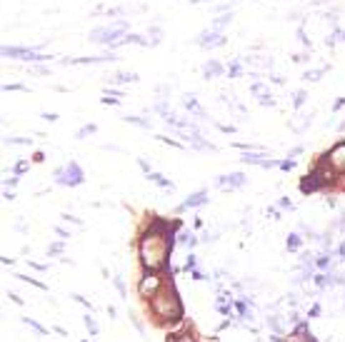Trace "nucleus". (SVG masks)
Wrapping results in <instances>:
<instances>
[{
    "instance_id": "37998d69",
    "label": "nucleus",
    "mask_w": 345,
    "mask_h": 342,
    "mask_svg": "<svg viewBox=\"0 0 345 342\" xmlns=\"http://www.w3.org/2000/svg\"><path fill=\"white\" fill-rule=\"evenodd\" d=\"M190 3H193V5H198V3H205V0H190Z\"/></svg>"
},
{
    "instance_id": "2f4dec72",
    "label": "nucleus",
    "mask_w": 345,
    "mask_h": 342,
    "mask_svg": "<svg viewBox=\"0 0 345 342\" xmlns=\"http://www.w3.org/2000/svg\"><path fill=\"white\" fill-rule=\"evenodd\" d=\"M63 218H65V220H70L73 225H78V227H83V220H78L75 215H63Z\"/></svg>"
},
{
    "instance_id": "58836bf2",
    "label": "nucleus",
    "mask_w": 345,
    "mask_h": 342,
    "mask_svg": "<svg viewBox=\"0 0 345 342\" xmlns=\"http://www.w3.org/2000/svg\"><path fill=\"white\" fill-rule=\"evenodd\" d=\"M5 185H8V187H15V185H18V178H8Z\"/></svg>"
},
{
    "instance_id": "dca6fc26",
    "label": "nucleus",
    "mask_w": 345,
    "mask_h": 342,
    "mask_svg": "<svg viewBox=\"0 0 345 342\" xmlns=\"http://www.w3.org/2000/svg\"><path fill=\"white\" fill-rule=\"evenodd\" d=\"M180 242L188 245V247H195L198 240H195V235H193V232H183V235H180Z\"/></svg>"
},
{
    "instance_id": "412c9836",
    "label": "nucleus",
    "mask_w": 345,
    "mask_h": 342,
    "mask_svg": "<svg viewBox=\"0 0 345 342\" xmlns=\"http://www.w3.org/2000/svg\"><path fill=\"white\" fill-rule=\"evenodd\" d=\"M23 322H25V325H30V327H33L35 332H40V335H45V332H48L45 327H43V325H38V322H35V320H30V317H25V320H23Z\"/></svg>"
},
{
    "instance_id": "6e6552de",
    "label": "nucleus",
    "mask_w": 345,
    "mask_h": 342,
    "mask_svg": "<svg viewBox=\"0 0 345 342\" xmlns=\"http://www.w3.org/2000/svg\"><path fill=\"white\" fill-rule=\"evenodd\" d=\"M183 108L188 110V113H193V115H195V118H208V113L200 108V105H198V100H195V95H185L183 98Z\"/></svg>"
},
{
    "instance_id": "a18cd8bd",
    "label": "nucleus",
    "mask_w": 345,
    "mask_h": 342,
    "mask_svg": "<svg viewBox=\"0 0 345 342\" xmlns=\"http://www.w3.org/2000/svg\"><path fill=\"white\" fill-rule=\"evenodd\" d=\"M83 342H85V340H83Z\"/></svg>"
},
{
    "instance_id": "ddd939ff",
    "label": "nucleus",
    "mask_w": 345,
    "mask_h": 342,
    "mask_svg": "<svg viewBox=\"0 0 345 342\" xmlns=\"http://www.w3.org/2000/svg\"><path fill=\"white\" fill-rule=\"evenodd\" d=\"M233 20V13H223L220 18H215V23H213V30H223L228 23Z\"/></svg>"
},
{
    "instance_id": "2eb2a0df",
    "label": "nucleus",
    "mask_w": 345,
    "mask_h": 342,
    "mask_svg": "<svg viewBox=\"0 0 345 342\" xmlns=\"http://www.w3.org/2000/svg\"><path fill=\"white\" fill-rule=\"evenodd\" d=\"M95 130H98V127H95L93 122H90V125H83V127H80V130H78V135H75V138H78V140H83V138H88V135H93Z\"/></svg>"
},
{
    "instance_id": "b1692460",
    "label": "nucleus",
    "mask_w": 345,
    "mask_h": 342,
    "mask_svg": "<svg viewBox=\"0 0 345 342\" xmlns=\"http://www.w3.org/2000/svg\"><path fill=\"white\" fill-rule=\"evenodd\" d=\"M228 75H230V78H238V75H240V65H238V60H233V62H230Z\"/></svg>"
},
{
    "instance_id": "bb28decb",
    "label": "nucleus",
    "mask_w": 345,
    "mask_h": 342,
    "mask_svg": "<svg viewBox=\"0 0 345 342\" xmlns=\"http://www.w3.org/2000/svg\"><path fill=\"white\" fill-rule=\"evenodd\" d=\"M113 282H115V287H118L120 297H125V285H123V277H120V275H115V280H113Z\"/></svg>"
},
{
    "instance_id": "6ab92c4d",
    "label": "nucleus",
    "mask_w": 345,
    "mask_h": 342,
    "mask_svg": "<svg viewBox=\"0 0 345 342\" xmlns=\"http://www.w3.org/2000/svg\"><path fill=\"white\" fill-rule=\"evenodd\" d=\"M83 322H85V327H88V332H90V335H98V325H95V320H93L90 315H85Z\"/></svg>"
},
{
    "instance_id": "aec40b11",
    "label": "nucleus",
    "mask_w": 345,
    "mask_h": 342,
    "mask_svg": "<svg viewBox=\"0 0 345 342\" xmlns=\"http://www.w3.org/2000/svg\"><path fill=\"white\" fill-rule=\"evenodd\" d=\"M323 73H325L323 68H318V70H308V73L303 75V80H320V78H323Z\"/></svg>"
},
{
    "instance_id": "72a5a7b5",
    "label": "nucleus",
    "mask_w": 345,
    "mask_h": 342,
    "mask_svg": "<svg viewBox=\"0 0 345 342\" xmlns=\"http://www.w3.org/2000/svg\"><path fill=\"white\" fill-rule=\"evenodd\" d=\"M60 250H63V242H58V245H50V250H48V252H50V255H58Z\"/></svg>"
},
{
    "instance_id": "423d86ee",
    "label": "nucleus",
    "mask_w": 345,
    "mask_h": 342,
    "mask_svg": "<svg viewBox=\"0 0 345 342\" xmlns=\"http://www.w3.org/2000/svg\"><path fill=\"white\" fill-rule=\"evenodd\" d=\"M215 185H218L220 190H238V187H245L248 185V178L243 173H230V175H220L218 180H215Z\"/></svg>"
},
{
    "instance_id": "c756f323",
    "label": "nucleus",
    "mask_w": 345,
    "mask_h": 342,
    "mask_svg": "<svg viewBox=\"0 0 345 342\" xmlns=\"http://www.w3.org/2000/svg\"><path fill=\"white\" fill-rule=\"evenodd\" d=\"M100 102H103V105H118L120 100H118V98H108V95H105V98H103Z\"/></svg>"
},
{
    "instance_id": "9b49d317",
    "label": "nucleus",
    "mask_w": 345,
    "mask_h": 342,
    "mask_svg": "<svg viewBox=\"0 0 345 342\" xmlns=\"http://www.w3.org/2000/svg\"><path fill=\"white\" fill-rule=\"evenodd\" d=\"M148 180H150V182H155L158 187H165V190H170V192L175 190V185H172V182H170L165 175H160V173H150V175H148Z\"/></svg>"
},
{
    "instance_id": "393cba45",
    "label": "nucleus",
    "mask_w": 345,
    "mask_h": 342,
    "mask_svg": "<svg viewBox=\"0 0 345 342\" xmlns=\"http://www.w3.org/2000/svg\"><path fill=\"white\" fill-rule=\"evenodd\" d=\"M298 247H300V238H298V235L293 232L290 238H288V250H298Z\"/></svg>"
},
{
    "instance_id": "c85d7f7f",
    "label": "nucleus",
    "mask_w": 345,
    "mask_h": 342,
    "mask_svg": "<svg viewBox=\"0 0 345 342\" xmlns=\"http://www.w3.org/2000/svg\"><path fill=\"white\" fill-rule=\"evenodd\" d=\"M30 73H33V75H48L50 70H48V68H30Z\"/></svg>"
},
{
    "instance_id": "f8f14e48",
    "label": "nucleus",
    "mask_w": 345,
    "mask_h": 342,
    "mask_svg": "<svg viewBox=\"0 0 345 342\" xmlns=\"http://www.w3.org/2000/svg\"><path fill=\"white\" fill-rule=\"evenodd\" d=\"M110 82H138V75L135 73H115L113 78H110Z\"/></svg>"
},
{
    "instance_id": "4c0bfd02",
    "label": "nucleus",
    "mask_w": 345,
    "mask_h": 342,
    "mask_svg": "<svg viewBox=\"0 0 345 342\" xmlns=\"http://www.w3.org/2000/svg\"><path fill=\"white\" fill-rule=\"evenodd\" d=\"M28 170V162H18V167H15V173H25Z\"/></svg>"
},
{
    "instance_id": "39448f33",
    "label": "nucleus",
    "mask_w": 345,
    "mask_h": 342,
    "mask_svg": "<svg viewBox=\"0 0 345 342\" xmlns=\"http://www.w3.org/2000/svg\"><path fill=\"white\" fill-rule=\"evenodd\" d=\"M195 42H198L200 48H208V50H210V48H223V45H225V35H223L220 30H213V28H210V30H203Z\"/></svg>"
},
{
    "instance_id": "a211bd4d",
    "label": "nucleus",
    "mask_w": 345,
    "mask_h": 342,
    "mask_svg": "<svg viewBox=\"0 0 345 342\" xmlns=\"http://www.w3.org/2000/svg\"><path fill=\"white\" fill-rule=\"evenodd\" d=\"M293 98H295V100H293V105H295V108H303V102L308 100V93H305V90H298Z\"/></svg>"
},
{
    "instance_id": "cd10ccee",
    "label": "nucleus",
    "mask_w": 345,
    "mask_h": 342,
    "mask_svg": "<svg viewBox=\"0 0 345 342\" xmlns=\"http://www.w3.org/2000/svg\"><path fill=\"white\" fill-rule=\"evenodd\" d=\"M73 300H75V302H80L83 307H88V310H93V305H90L88 300H85V297H83V295H73Z\"/></svg>"
},
{
    "instance_id": "473e14b6",
    "label": "nucleus",
    "mask_w": 345,
    "mask_h": 342,
    "mask_svg": "<svg viewBox=\"0 0 345 342\" xmlns=\"http://www.w3.org/2000/svg\"><path fill=\"white\" fill-rule=\"evenodd\" d=\"M138 165H140V170H143V173H148V175L153 173V170H150V165H148L145 160H138Z\"/></svg>"
},
{
    "instance_id": "e433bc0d",
    "label": "nucleus",
    "mask_w": 345,
    "mask_h": 342,
    "mask_svg": "<svg viewBox=\"0 0 345 342\" xmlns=\"http://www.w3.org/2000/svg\"><path fill=\"white\" fill-rule=\"evenodd\" d=\"M193 267H195V258L190 255V258H188V262H185V270H193Z\"/></svg>"
},
{
    "instance_id": "7c9ffc66",
    "label": "nucleus",
    "mask_w": 345,
    "mask_h": 342,
    "mask_svg": "<svg viewBox=\"0 0 345 342\" xmlns=\"http://www.w3.org/2000/svg\"><path fill=\"white\" fill-rule=\"evenodd\" d=\"M280 167H283V170H293V167H295V160H290V158H288L285 162H280Z\"/></svg>"
},
{
    "instance_id": "79ce46f5",
    "label": "nucleus",
    "mask_w": 345,
    "mask_h": 342,
    "mask_svg": "<svg viewBox=\"0 0 345 342\" xmlns=\"http://www.w3.org/2000/svg\"><path fill=\"white\" fill-rule=\"evenodd\" d=\"M168 342H180V337H170V340H168ZM188 342H193V340H190V337H188Z\"/></svg>"
},
{
    "instance_id": "ea45409f",
    "label": "nucleus",
    "mask_w": 345,
    "mask_h": 342,
    "mask_svg": "<svg viewBox=\"0 0 345 342\" xmlns=\"http://www.w3.org/2000/svg\"><path fill=\"white\" fill-rule=\"evenodd\" d=\"M5 90H25L23 85H5Z\"/></svg>"
},
{
    "instance_id": "20e7f679",
    "label": "nucleus",
    "mask_w": 345,
    "mask_h": 342,
    "mask_svg": "<svg viewBox=\"0 0 345 342\" xmlns=\"http://www.w3.org/2000/svg\"><path fill=\"white\" fill-rule=\"evenodd\" d=\"M3 55L5 58H23L28 62H38V60H50L45 55H40L38 48H3Z\"/></svg>"
},
{
    "instance_id": "9d476101",
    "label": "nucleus",
    "mask_w": 345,
    "mask_h": 342,
    "mask_svg": "<svg viewBox=\"0 0 345 342\" xmlns=\"http://www.w3.org/2000/svg\"><path fill=\"white\" fill-rule=\"evenodd\" d=\"M328 158H330V162H333L335 167H340V170H343V167H345V142L335 145L333 150H330V155H328Z\"/></svg>"
},
{
    "instance_id": "f03ea898",
    "label": "nucleus",
    "mask_w": 345,
    "mask_h": 342,
    "mask_svg": "<svg viewBox=\"0 0 345 342\" xmlns=\"http://www.w3.org/2000/svg\"><path fill=\"white\" fill-rule=\"evenodd\" d=\"M125 33H128V20H118V23L108 25V28H95L90 33V40L95 42V45H105V48L113 50Z\"/></svg>"
},
{
    "instance_id": "1a4fd4ad",
    "label": "nucleus",
    "mask_w": 345,
    "mask_h": 342,
    "mask_svg": "<svg viewBox=\"0 0 345 342\" xmlns=\"http://www.w3.org/2000/svg\"><path fill=\"white\" fill-rule=\"evenodd\" d=\"M223 73H225V68L220 65L218 60H208V62H205V68H203L205 80H213V78H218V75H223Z\"/></svg>"
},
{
    "instance_id": "7ed1b4c3",
    "label": "nucleus",
    "mask_w": 345,
    "mask_h": 342,
    "mask_svg": "<svg viewBox=\"0 0 345 342\" xmlns=\"http://www.w3.org/2000/svg\"><path fill=\"white\" fill-rule=\"evenodd\" d=\"M85 180L83 170L78 167V162H68L65 167H58L55 170V182L58 185H68V187H78Z\"/></svg>"
},
{
    "instance_id": "a878e982",
    "label": "nucleus",
    "mask_w": 345,
    "mask_h": 342,
    "mask_svg": "<svg viewBox=\"0 0 345 342\" xmlns=\"http://www.w3.org/2000/svg\"><path fill=\"white\" fill-rule=\"evenodd\" d=\"M8 145H30V140L28 138H10V140H5Z\"/></svg>"
},
{
    "instance_id": "c9c22d12",
    "label": "nucleus",
    "mask_w": 345,
    "mask_h": 342,
    "mask_svg": "<svg viewBox=\"0 0 345 342\" xmlns=\"http://www.w3.org/2000/svg\"><path fill=\"white\" fill-rule=\"evenodd\" d=\"M8 297H10V300H13L15 305H23V300H20V297H18L15 292H8Z\"/></svg>"
},
{
    "instance_id": "5701e85b",
    "label": "nucleus",
    "mask_w": 345,
    "mask_h": 342,
    "mask_svg": "<svg viewBox=\"0 0 345 342\" xmlns=\"http://www.w3.org/2000/svg\"><path fill=\"white\" fill-rule=\"evenodd\" d=\"M315 265H318L320 270H325V267H330V255H320V258L315 260Z\"/></svg>"
},
{
    "instance_id": "4468645a",
    "label": "nucleus",
    "mask_w": 345,
    "mask_h": 342,
    "mask_svg": "<svg viewBox=\"0 0 345 342\" xmlns=\"http://www.w3.org/2000/svg\"><path fill=\"white\" fill-rule=\"evenodd\" d=\"M125 122H130V125H138V127H145V130H150V120H143V118H135V115H128L125 118Z\"/></svg>"
},
{
    "instance_id": "f3484780",
    "label": "nucleus",
    "mask_w": 345,
    "mask_h": 342,
    "mask_svg": "<svg viewBox=\"0 0 345 342\" xmlns=\"http://www.w3.org/2000/svg\"><path fill=\"white\" fill-rule=\"evenodd\" d=\"M258 102H260L263 108H273V105H275V100H273V95H270V93H260V98H258Z\"/></svg>"
},
{
    "instance_id": "c03bdc74",
    "label": "nucleus",
    "mask_w": 345,
    "mask_h": 342,
    "mask_svg": "<svg viewBox=\"0 0 345 342\" xmlns=\"http://www.w3.org/2000/svg\"><path fill=\"white\" fill-rule=\"evenodd\" d=\"M338 130H345V122H340V125H338Z\"/></svg>"
},
{
    "instance_id": "f704fd0d",
    "label": "nucleus",
    "mask_w": 345,
    "mask_h": 342,
    "mask_svg": "<svg viewBox=\"0 0 345 342\" xmlns=\"http://www.w3.org/2000/svg\"><path fill=\"white\" fill-rule=\"evenodd\" d=\"M280 207H288V210H293V202H290L288 198H280Z\"/></svg>"
},
{
    "instance_id": "0eeeda50",
    "label": "nucleus",
    "mask_w": 345,
    "mask_h": 342,
    "mask_svg": "<svg viewBox=\"0 0 345 342\" xmlns=\"http://www.w3.org/2000/svg\"><path fill=\"white\" fill-rule=\"evenodd\" d=\"M205 202H208V192L200 190V192H193V195H190L183 205H178V210L183 212V210H188V207H200V205H205Z\"/></svg>"
},
{
    "instance_id": "4be33fe9",
    "label": "nucleus",
    "mask_w": 345,
    "mask_h": 342,
    "mask_svg": "<svg viewBox=\"0 0 345 342\" xmlns=\"http://www.w3.org/2000/svg\"><path fill=\"white\" fill-rule=\"evenodd\" d=\"M15 280H23V282H30V285H35V287H40V290H45V285H43V282L33 280V277H25V275H15Z\"/></svg>"
},
{
    "instance_id": "f257e3e1",
    "label": "nucleus",
    "mask_w": 345,
    "mask_h": 342,
    "mask_svg": "<svg viewBox=\"0 0 345 342\" xmlns=\"http://www.w3.org/2000/svg\"><path fill=\"white\" fill-rule=\"evenodd\" d=\"M168 252H170V245L165 240L155 238V227H153L145 235V242H143V262H145V267H150V270L160 267Z\"/></svg>"
},
{
    "instance_id": "a19ab883",
    "label": "nucleus",
    "mask_w": 345,
    "mask_h": 342,
    "mask_svg": "<svg viewBox=\"0 0 345 342\" xmlns=\"http://www.w3.org/2000/svg\"><path fill=\"white\" fill-rule=\"evenodd\" d=\"M340 227H343V232H345V210H343V215H340Z\"/></svg>"
}]
</instances>
